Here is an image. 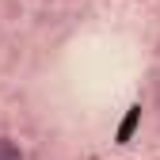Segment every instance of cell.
<instances>
[{"instance_id":"obj_1","label":"cell","mask_w":160,"mask_h":160,"mask_svg":"<svg viewBox=\"0 0 160 160\" xmlns=\"http://www.w3.org/2000/svg\"><path fill=\"white\" fill-rule=\"evenodd\" d=\"M0 160H23V152H19V145L12 137H0Z\"/></svg>"}]
</instances>
